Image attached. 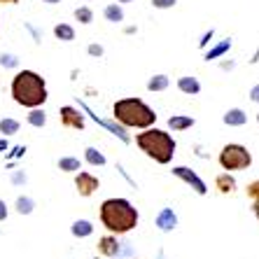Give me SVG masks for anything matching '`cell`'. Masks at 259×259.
<instances>
[{
  "mask_svg": "<svg viewBox=\"0 0 259 259\" xmlns=\"http://www.w3.org/2000/svg\"><path fill=\"white\" fill-rule=\"evenodd\" d=\"M210 37H212V30H210V33H205V35H203V40H201V47H203V45L208 42V40H210Z\"/></svg>",
  "mask_w": 259,
  "mask_h": 259,
  "instance_id": "obj_34",
  "label": "cell"
},
{
  "mask_svg": "<svg viewBox=\"0 0 259 259\" xmlns=\"http://www.w3.org/2000/svg\"><path fill=\"white\" fill-rule=\"evenodd\" d=\"M61 124L68 128H84V115L72 105H63L61 108Z\"/></svg>",
  "mask_w": 259,
  "mask_h": 259,
  "instance_id": "obj_7",
  "label": "cell"
},
{
  "mask_svg": "<svg viewBox=\"0 0 259 259\" xmlns=\"http://www.w3.org/2000/svg\"><path fill=\"white\" fill-rule=\"evenodd\" d=\"M168 126L173 131H185V128H192L194 126V117H185V115H173L168 119Z\"/></svg>",
  "mask_w": 259,
  "mask_h": 259,
  "instance_id": "obj_14",
  "label": "cell"
},
{
  "mask_svg": "<svg viewBox=\"0 0 259 259\" xmlns=\"http://www.w3.org/2000/svg\"><path fill=\"white\" fill-rule=\"evenodd\" d=\"M157 227L161 231H173L175 227H178V217H175V212L170 210V208H163L157 215Z\"/></svg>",
  "mask_w": 259,
  "mask_h": 259,
  "instance_id": "obj_10",
  "label": "cell"
},
{
  "mask_svg": "<svg viewBox=\"0 0 259 259\" xmlns=\"http://www.w3.org/2000/svg\"><path fill=\"white\" fill-rule=\"evenodd\" d=\"M105 19L108 21H112V24H119V21H124V10H121L119 5H108L105 7Z\"/></svg>",
  "mask_w": 259,
  "mask_h": 259,
  "instance_id": "obj_18",
  "label": "cell"
},
{
  "mask_svg": "<svg viewBox=\"0 0 259 259\" xmlns=\"http://www.w3.org/2000/svg\"><path fill=\"white\" fill-rule=\"evenodd\" d=\"M250 98H252L254 103H259V84L252 87V91H250Z\"/></svg>",
  "mask_w": 259,
  "mask_h": 259,
  "instance_id": "obj_31",
  "label": "cell"
},
{
  "mask_svg": "<svg viewBox=\"0 0 259 259\" xmlns=\"http://www.w3.org/2000/svg\"><path fill=\"white\" fill-rule=\"evenodd\" d=\"M178 89L182 91V94H189V96H194V94H199L201 91V84L196 77H180L178 79Z\"/></svg>",
  "mask_w": 259,
  "mask_h": 259,
  "instance_id": "obj_13",
  "label": "cell"
},
{
  "mask_svg": "<svg viewBox=\"0 0 259 259\" xmlns=\"http://www.w3.org/2000/svg\"><path fill=\"white\" fill-rule=\"evenodd\" d=\"M33 208H35V201L33 199H28V196H19L17 199V212H21V215H30Z\"/></svg>",
  "mask_w": 259,
  "mask_h": 259,
  "instance_id": "obj_22",
  "label": "cell"
},
{
  "mask_svg": "<svg viewBox=\"0 0 259 259\" xmlns=\"http://www.w3.org/2000/svg\"><path fill=\"white\" fill-rule=\"evenodd\" d=\"M252 163V154L247 152V147L238 143H229L224 145L220 152V166L224 170H243Z\"/></svg>",
  "mask_w": 259,
  "mask_h": 259,
  "instance_id": "obj_5",
  "label": "cell"
},
{
  "mask_svg": "<svg viewBox=\"0 0 259 259\" xmlns=\"http://www.w3.org/2000/svg\"><path fill=\"white\" fill-rule=\"evenodd\" d=\"M0 63L7 66V68H14V66H19V59L17 56H12V54H3L0 56Z\"/></svg>",
  "mask_w": 259,
  "mask_h": 259,
  "instance_id": "obj_27",
  "label": "cell"
},
{
  "mask_svg": "<svg viewBox=\"0 0 259 259\" xmlns=\"http://www.w3.org/2000/svg\"><path fill=\"white\" fill-rule=\"evenodd\" d=\"M84 159L91 163V166H105V157H103L96 147H87V150H84Z\"/></svg>",
  "mask_w": 259,
  "mask_h": 259,
  "instance_id": "obj_19",
  "label": "cell"
},
{
  "mask_svg": "<svg viewBox=\"0 0 259 259\" xmlns=\"http://www.w3.org/2000/svg\"><path fill=\"white\" fill-rule=\"evenodd\" d=\"M117 3H131V0H117Z\"/></svg>",
  "mask_w": 259,
  "mask_h": 259,
  "instance_id": "obj_37",
  "label": "cell"
},
{
  "mask_svg": "<svg viewBox=\"0 0 259 259\" xmlns=\"http://www.w3.org/2000/svg\"><path fill=\"white\" fill-rule=\"evenodd\" d=\"M17 131H19L17 119H0V133H3V136H14Z\"/></svg>",
  "mask_w": 259,
  "mask_h": 259,
  "instance_id": "obj_24",
  "label": "cell"
},
{
  "mask_svg": "<svg viewBox=\"0 0 259 259\" xmlns=\"http://www.w3.org/2000/svg\"><path fill=\"white\" fill-rule=\"evenodd\" d=\"M173 173L178 175L180 180H185V182H187V185H192V187L196 189V192H199V194H205V192H208V189H205V182L201 180V178H199V175H196V173H194L192 168H187V166H175V168H173Z\"/></svg>",
  "mask_w": 259,
  "mask_h": 259,
  "instance_id": "obj_8",
  "label": "cell"
},
{
  "mask_svg": "<svg viewBox=\"0 0 259 259\" xmlns=\"http://www.w3.org/2000/svg\"><path fill=\"white\" fill-rule=\"evenodd\" d=\"M59 168L66 170V173L79 170V159H75V157H61V159H59Z\"/></svg>",
  "mask_w": 259,
  "mask_h": 259,
  "instance_id": "obj_23",
  "label": "cell"
},
{
  "mask_svg": "<svg viewBox=\"0 0 259 259\" xmlns=\"http://www.w3.org/2000/svg\"><path fill=\"white\" fill-rule=\"evenodd\" d=\"M94 234V227H91L89 220H77V222H72V236H77V238H87V236Z\"/></svg>",
  "mask_w": 259,
  "mask_h": 259,
  "instance_id": "obj_16",
  "label": "cell"
},
{
  "mask_svg": "<svg viewBox=\"0 0 259 259\" xmlns=\"http://www.w3.org/2000/svg\"><path fill=\"white\" fill-rule=\"evenodd\" d=\"M89 54L91 56H101L103 54V47H101V45H91V47H89Z\"/></svg>",
  "mask_w": 259,
  "mask_h": 259,
  "instance_id": "obj_29",
  "label": "cell"
},
{
  "mask_svg": "<svg viewBox=\"0 0 259 259\" xmlns=\"http://www.w3.org/2000/svg\"><path fill=\"white\" fill-rule=\"evenodd\" d=\"M19 0H0V5H17Z\"/></svg>",
  "mask_w": 259,
  "mask_h": 259,
  "instance_id": "obj_35",
  "label": "cell"
},
{
  "mask_svg": "<svg viewBox=\"0 0 259 259\" xmlns=\"http://www.w3.org/2000/svg\"><path fill=\"white\" fill-rule=\"evenodd\" d=\"M5 220H7V203L0 201V222H5Z\"/></svg>",
  "mask_w": 259,
  "mask_h": 259,
  "instance_id": "obj_30",
  "label": "cell"
},
{
  "mask_svg": "<svg viewBox=\"0 0 259 259\" xmlns=\"http://www.w3.org/2000/svg\"><path fill=\"white\" fill-rule=\"evenodd\" d=\"M45 3H49V5H56V3H61V0H45Z\"/></svg>",
  "mask_w": 259,
  "mask_h": 259,
  "instance_id": "obj_36",
  "label": "cell"
},
{
  "mask_svg": "<svg viewBox=\"0 0 259 259\" xmlns=\"http://www.w3.org/2000/svg\"><path fill=\"white\" fill-rule=\"evenodd\" d=\"M14 103L24 108H40L47 101V84L35 70H19L10 84Z\"/></svg>",
  "mask_w": 259,
  "mask_h": 259,
  "instance_id": "obj_1",
  "label": "cell"
},
{
  "mask_svg": "<svg viewBox=\"0 0 259 259\" xmlns=\"http://www.w3.org/2000/svg\"><path fill=\"white\" fill-rule=\"evenodd\" d=\"M152 5L157 7V10H168V7L175 5V0H152Z\"/></svg>",
  "mask_w": 259,
  "mask_h": 259,
  "instance_id": "obj_28",
  "label": "cell"
},
{
  "mask_svg": "<svg viewBox=\"0 0 259 259\" xmlns=\"http://www.w3.org/2000/svg\"><path fill=\"white\" fill-rule=\"evenodd\" d=\"M98 252L105 254V257H117L119 254V243L112 234L110 236H103L101 241H98Z\"/></svg>",
  "mask_w": 259,
  "mask_h": 259,
  "instance_id": "obj_9",
  "label": "cell"
},
{
  "mask_svg": "<svg viewBox=\"0 0 259 259\" xmlns=\"http://www.w3.org/2000/svg\"><path fill=\"white\" fill-rule=\"evenodd\" d=\"M12 182H17V185H21V182H26V175H24V173H14Z\"/></svg>",
  "mask_w": 259,
  "mask_h": 259,
  "instance_id": "obj_32",
  "label": "cell"
},
{
  "mask_svg": "<svg viewBox=\"0 0 259 259\" xmlns=\"http://www.w3.org/2000/svg\"><path fill=\"white\" fill-rule=\"evenodd\" d=\"M245 121H247V115L241 108H231L229 112L224 115V124H227V126H243Z\"/></svg>",
  "mask_w": 259,
  "mask_h": 259,
  "instance_id": "obj_12",
  "label": "cell"
},
{
  "mask_svg": "<svg viewBox=\"0 0 259 259\" xmlns=\"http://www.w3.org/2000/svg\"><path fill=\"white\" fill-rule=\"evenodd\" d=\"M75 187H77L79 196H91V194L101 187V182H98L96 175L87 173V170H79V173L75 175Z\"/></svg>",
  "mask_w": 259,
  "mask_h": 259,
  "instance_id": "obj_6",
  "label": "cell"
},
{
  "mask_svg": "<svg viewBox=\"0 0 259 259\" xmlns=\"http://www.w3.org/2000/svg\"><path fill=\"white\" fill-rule=\"evenodd\" d=\"M75 19H77L79 24H91L94 21V12H91L89 7H77L75 10Z\"/></svg>",
  "mask_w": 259,
  "mask_h": 259,
  "instance_id": "obj_25",
  "label": "cell"
},
{
  "mask_svg": "<svg viewBox=\"0 0 259 259\" xmlns=\"http://www.w3.org/2000/svg\"><path fill=\"white\" fill-rule=\"evenodd\" d=\"M257 121H259V115H257Z\"/></svg>",
  "mask_w": 259,
  "mask_h": 259,
  "instance_id": "obj_38",
  "label": "cell"
},
{
  "mask_svg": "<svg viewBox=\"0 0 259 259\" xmlns=\"http://www.w3.org/2000/svg\"><path fill=\"white\" fill-rule=\"evenodd\" d=\"M252 212H254V217L259 220V199H254V201H252Z\"/></svg>",
  "mask_w": 259,
  "mask_h": 259,
  "instance_id": "obj_33",
  "label": "cell"
},
{
  "mask_svg": "<svg viewBox=\"0 0 259 259\" xmlns=\"http://www.w3.org/2000/svg\"><path fill=\"white\" fill-rule=\"evenodd\" d=\"M101 222L110 234H128L138 227V210L126 199H108L101 205Z\"/></svg>",
  "mask_w": 259,
  "mask_h": 259,
  "instance_id": "obj_2",
  "label": "cell"
},
{
  "mask_svg": "<svg viewBox=\"0 0 259 259\" xmlns=\"http://www.w3.org/2000/svg\"><path fill=\"white\" fill-rule=\"evenodd\" d=\"M26 121H28L30 126L42 128L45 124H47V115H45V110H40V108H30V112H28V117H26Z\"/></svg>",
  "mask_w": 259,
  "mask_h": 259,
  "instance_id": "obj_15",
  "label": "cell"
},
{
  "mask_svg": "<svg viewBox=\"0 0 259 259\" xmlns=\"http://www.w3.org/2000/svg\"><path fill=\"white\" fill-rule=\"evenodd\" d=\"M245 194H247V196H250V199H259V180H252V182H250V185H247V187H245Z\"/></svg>",
  "mask_w": 259,
  "mask_h": 259,
  "instance_id": "obj_26",
  "label": "cell"
},
{
  "mask_svg": "<svg viewBox=\"0 0 259 259\" xmlns=\"http://www.w3.org/2000/svg\"><path fill=\"white\" fill-rule=\"evenodd\" d=\"M96 259H98V257H96Z\"/></svg>",
  "mask_w": 259,
  "mask_h": 259,
  "instance_id": "obj_39",
  "label": "cell"
},
{
  "mask_svg": "<svg viewBox=\"0 0 259 259\" xmlns=\"http://www.w3.org/2000/svg\"><path fill=\"white\" fill-rule=\"evenodd\" d=\"M54 35L59 37V40H63V42H70V40H75V28L68 24H59L54 28Z\"/></svg>",
  "mask_w": 259,
  "mask_h": 259,
  "instance_id": "obj_17",
  "label": "cell"
},
{
  "mask_svg": "<svg viewBox=\"0 0 259 259\" xmlns=\"http://www.w3.org/2000/svg\"><path fill=\"white\" fill-rule=\"evenodd\" d=\"M215 187L220 194H234L236 189V180L231 178L229 173H222V175H217L215 178Z\"/></svg>",
  "mask_w": 259,
  "mask_h": 259,
  "instance_id": "obj_11",
  "label": "cell"
},
{
  "mask_svg": "<svg viewBox=\"0 0 259 259\" xmlns=\"http://www.w3.org/2000/svg\"><path fill=\"white\" fill-rule=\"evenodd\" d=\"M229 49H231V40H222V42L217 45V47H212L210 52L205 54V59H208V61H212V59H220V56H222V54H227Z\"/></svg>",
  "mask_w": 259,
  "mask_h": 259,
  "instance_id": "obj_20",
  "label": "cell"
},
{
  "mask_svg": "<svg viewBox=\"0 0 259 259\" xmlns=\"http://www.w3.org/2000/svg\"><path fill=\"white\" fill-rule=\"evenodd\" d=\"M112 115H115L117 121H121L124 126L131 128H150L157 121L154 110L140 98H121V101H117L112 105Z\"/></svg>",
  "mask_w": 259,
  "mask_h": 259,
  "instance_id": "obj_3",
  "label": "cell"
},
{
  "mask_svg": "<svg viewBox=\"0 0 259 259\" xmlns=\"http://www.w3.org/2000/svg\"><path fill=\"white\" fill-rule=\"evenodd\" d=\"M163 89H168V77L166 75H154L147 82V91H163Z\"/></svg>",
  "mask_w": 259,
  "mask_h": 259,
  "instance_id": "obj_21",
  "label": "cell"
},
{
  "mask_svg": "<svg viewBox=\"0 0 259 259\" xmlns=\"http://www.w3.org/2000/svg\"><path fill=\"white\" fill-rule=\"evenodd\" d=\"M136 145L157 163H170L175 154V140L170 138V133L161 131V128H147L145 133H138Z\"/></svg>",
  "mask_w": 259,
  "mask_h": 259,
  "instance_id": "obj_4",
  "label": "cell"
}]
</instances>
